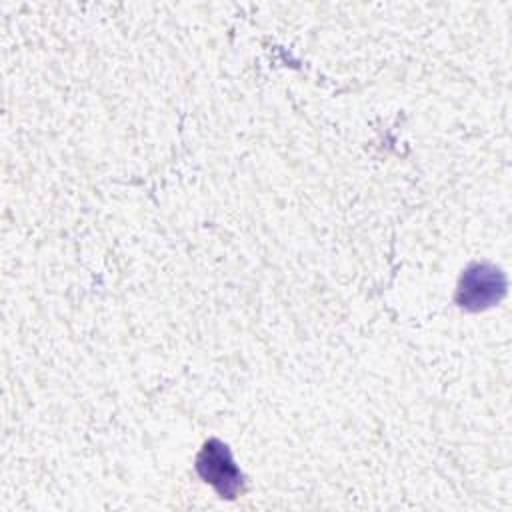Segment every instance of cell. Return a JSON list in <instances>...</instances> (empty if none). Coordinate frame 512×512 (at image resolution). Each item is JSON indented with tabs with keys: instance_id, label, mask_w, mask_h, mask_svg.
<instances>
[{
	"instance_id": "obj_1",
	"label": "cell",
	"mask_w": 512,
	"mask_h": 512,
	"mask_svg": "<svg viewBox=\"0 0 512 512\" xmlns=\"http://www.w3.org/2000/svg\"><path fill=\"white\" fill-rule=\"evenodd\" d=\"M198 474L216 488L222 498H234L242 486V474L234 466L230 450L220 440H210L202 448L198 462Z\"/></svg>"
},
{
	"instance_id": "obj_2",
	"label": "cell",
	"mask_w": 512,
	"mask_h": 512,
	"mask_svg": "<svg viewBox=\"0 0 512 512\" xmlns=\"http://www.w3.org/2000/svg\"><path fill=\"white\" fill-rule=\"evenodd\" d=\"M504 276L488 264H472L460 278L456 300L462 308L480 310L494 304L504 294Z\"/></svg>"
}]
</instances>
